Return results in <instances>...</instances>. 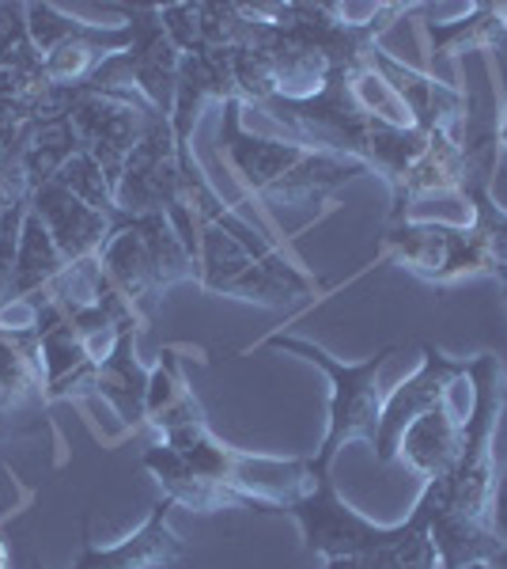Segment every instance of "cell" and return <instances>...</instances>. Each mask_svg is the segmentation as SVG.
Listing matches in <instances>:
<instances>
[{"label":"cell","mask_w":507,"mask_h":569,"mask_svg":"<svg viewBox=\"0 0 507 569\" xmlns=\"http://www.w3.org/2000/svg\"><path fill=\"white\" fill-rule=\"evenodd\" d=\"M141 463H144V471L160 482L163 498H171L174 505H186V509H193V512L243 509V501H239L232 490H224V486H216L212 479H205V475L193 471V467L174 452L168 440L152 445L149 452L141 456Z\"/></svg>","instance_id":"18"},{"label":"cell","mask_w":507,"mask_h":569,"mask_svg":"<svg viewBox=\"0 0 507 569\" xmlns=\"http://www.w3.org/2000/svg\"><path fill=\"white\" fill-rule=\"evenodd\" d=\"M257 350H281L303 361L318 365L329 380V410H326V437L322 448L311 456L318 475H334V460L341 456V448L353 445V440H367L375 448L379 437V410H383V388H379V372L386 369L398 346H383L375 357L367 361H337L329 350H322L318 342L300 335H270L257 342Z\"/></svg>","instance_id":"3"},{"label":"cell","mask_w":507,"mask_h":569,"mask_svg":"<svg viewBox=\"0 0 507 569\" xmlns=\"http://www.w3.org/2000/svg\"><path fill=\"white\" fill-rule=\"evenodd\" d=\"M99 270L133 305L141 323L155 316L171 284L201 281L197 254L163 213L118 220L114 236L99 251Z\"/></svg>","instance_id":"4"},{"label":"cell","mask_w":507,"mask_h":569,"mask_svg":"<svg viewBox=\"0 0 507 569\" xmlns=\"http://www.w3.org/2000/svg\"><path fill=\"white\" fill-rule=\"evenodd\" d=\"M469 415L463 418V452L450 475L424 482L413 509L424 512L428 536L436 543L439 569H463L493 562L504 550L493 531V490H496V429L507 407V376L496 353H477L469 361Z\"/></svg>","instance_id":"1"},{"label":"cell","mask_w":507,"mask_h":569,"mask_svg":"<svg viewBox=\"0 0 507 569\" xmlns=\"http://www.w3.org/2000/svg\"><path fill=\"white\" fill-rule=\"evenodd\" d=\"M155 110L136 96H122V91H88L72 88L69 96V122L77 130L80 149L95 156L99 163L114 176H122L129 152L149 130Z\"/></svg>","instance_id":"10"},{"label":"cell","mask_w":507,"mask_h":569,"mask_svg":"<svg viewBox=\"0 0 507 569\" xmlns=\"http://www.w3.org/2000/svg\"><path fill=\"white\" fill-rule=\"evenodd\" d=\"M23 20H27V34H31V46L39 50V58L61 50V46H69V42H114V46H122V50L133 42L129 23H118V27L91 23V20H80V16H69L58 4H45V0L42 4H23Z\"/></svg>","instance_id":"21"},{"label":"cell","mask_w":507,"mask_h":569,"mask_svg":"<svg viewBox=\"0 0 507 569\" xmlns=\"http://www.w3.org/2000/svg\"><path fill=\"white\" fill-rule=\"evenodd\" d=\"M458 452H463V418H455L447 399L405 429L398 460H405V467L420 475L424 482H436L450 475V467L458 463Z\"/></svg>","instance_id":"15"},{"label":"cell","mask_w":507,"mask_h":569,"mask_svg":"<svg viewBox=\"0 0 507 569\" xmlns=\"http://www.w3.org/2000/svg\"><path fill=\"white\" fill-rule=\"evenodd\" d=\"M375 61L386 72V80L394 84V91L405 99L409 107L413 122L424 133H450V137H463V122H466V110H469V91L444 84L436 72L428 69H413L405 61L391 58L383 46H375Z\"/></svg>","instance_id":"14"},{"label":"cell","mask_w":507,"mask_h":569,"mask_svg":"<svg viewBox=\"0 0 507 569\" xmlns=\"http://www.w3.org/2000/svg\"><path fill=\"white\" fill-rule=\"evenodd\" d=\"M69 270L64 254L58 251L53 236L45 232V224L39 220L31 206L23 213V228H20V247H16V300H31L39 292L50 289L61 273ZM12 300V305H16Z\"/></svg>","instance_id":"22"},{"label":"cell","mask_w":507,"mask_h":569,"mask_svg":"<svg viewBox=\"0 0 507 569\" xmlns=\"http://www.w3.org/2000/svg\"><path fill=\"white\" fill-rule=\"evenodd\" d=\"M466 201L474 206V224H481L488 236L507 243V213L500 209V201L493 198V190H474V194H466Z\"/></svg>","instance_id":"26"},{"label":"cell","mask_w":507,"mask_h":569,"mask_svg":"<svg viewBox=\"0 0 507 569\" xmlns=\"http://www.w3.org/2000/svg\"><path fill=\"white\" fill-rule=\"evenodd\" d=\"M0 220H4V213H0Z\"/></svg>","instance_id":"35"},{"label":"cell","mask_w":507,"mask_h":569,"mask_svg":"<svg viewBox=\"0 0 507 569\" xmlns=\"http://www.w3.org/2000/svg\"><path fill=\"white\" fill-rule=\"evenodd\" d=\"M45 402H50V388H45L34 342L31 338H0V433L16 429V421Z\"/></svg>","instance_id":"16"},{"label":"cell","mask_w":507,"mask_h":569,"mask_svg":"<svg viewBox=\"0 0 507 569\" xmlns=\"http://www.w3.org/2000/svg\"><path fill=\"white\" fill-rule=\"evenodd\" d=\"M0 338H12V335H8V327H4V323H0Z\"/></svg>","instance_id":"33"},{"label":"cell","mask_w":507,"mask_h":569,"mask_svg":"<svg viewBox=\"0 0 507 569\" xmlns=\"http://www.w3.org/2000/svg\"><path fill=\"white\" fill-rule=\"evenodd\" d=\"M84 395H99L118 410V418L129 429L144 426V399H149V369L136 361V335L129 330L122 342L114 346V353L103 365H95L84 383Z\"/></svg>","instance_id":"17"},{"label":"cell","mask_w":507,"mask_h":569,"mask_svg":"<svg viewBox=\"0 0 507 569\" xmlns=\"http://www.w3.org/2000/svg\"><path fill=\"white\" fill-rule=\"evenodd\" d=\"M144 421L160 437H171L186 426H197L205 418V407L197 402V395L186 383L182 372L179 350H163L160 361L149 369V399H144Z\"/></svg>","instance_id":"19"},{"label":"cell","mask_w":507,"mask_h":569,"mask_svg":"<svg viewBox=\"0 0 507 569\" xmlns=\"http://www.w3.org/2000/svg\"><path fill=\"white\" fill-rule=\"evenodd\" d=\"M420 369L383 395L379 437H375V460L383 467L398 460L405 429L428 415V410H436L439 402H447L458 380H469V361H455V357L439 353L436 346H420Z\"/></svg>","instance_id":"11"},{"label":"cell","mask_w":507,"mask_h":569,"mask_svg":"<svg viewBox=\"0 0 507 569\" xmlns=\"http://www.w3.org/2000/svg\"><path fill=\"white\" fill-rule=\"evenodd\" d=\"M383 254L428 284H455L466 278H507V243L481 224L444 220H394L383 228Z\"/></svg>","instance_id":"5"},{"label":"cell","mask_w":507,"mask_h":569,"mask_svg":"<svg viewBox=\"0 0 507 569\" xmlns=\"http://www.w3.org/2000/svg\"><path fill=\"white\" fill-rule=\"evenodd\" d=\"M114 12L125 16L133 42L122 53L110 58L88 77V91H122V96L144 99L155 114L171 118L174 107V88H179V66L182 53L171 42L168 27L160 20L155 4H107Z\"/></svg>","instance_id":"6"},{"label":"cell","mask_w":507,"mask_h":569,"mask_svg":"<svg viewBox=\"0 0 507 569\" xmlns=\"http://www.w3.org/2000/svg\"><path fill=\"white\" fill-rule=\"evenodd\" d=\"M463 569H496V566H488V562H474V566H463Z\"/></svg>","instance_id":"31"},{"label":"cell","mask_w":507,"mask_h":569,"mask_svg":"<svg viewBox=\"0 0 507 569\" xmlns=\"http://www.w3.org/2000/svg\"><path fill=\"white\" fill-rule=\"evenodd\" d=\"M197 266L201 284L212 297H232L262 308H284L288 300L315 292V278L292 266L284 254L262 259L246 251L232 232L216 224H197Z\"/></svg>","instance_id":"7"},{"label":"cell","mask_w":507,"mask_h":569,"mask_svg":"<svg viewBox=\"0 0 507 569\" xmlns=\"http://www.w3.org/2000/svg\"><path fill=\"white\" fill-rule=\"evenodd\" d=\"M288 517L303 531V547L311 555H322L326 562L334 558L367 555L375 547H386L402 536V525H375L337 493L334 475H318L315 490L303 493L296 505H288Z\"/></svg>","instance_id":"9"},{"label":"cell","mask_w":507,"mask_h":569,"mask_svg":"<svg viewBox=\"0 0 507 569\" xmlns=\"http://www.w3.org/2000/svg\"><path fill=\"white\" fill-rule=\"evenodd\" d=\"M31 569H42V562H39V558H34V562H31Z\"/></svg>","instance_id":"34"},{"label":"cell","mask_w":507,"mask_h":569,"mask_svg":"<svg viewBox=\"0 0 507 569\" xmlns=\"http://www.w3.org/2000/svg\"><path fill=\"white\" fill-rule=\"evenodd\" d=\"M420 34L428 46V66H439V61L469 50H500L507 42V4H474L463 20L424 23Z\"/></svg>","instance_id":"20"},{"label":"cell","mask_w":507,"mask_h":569,"mask_svg":"<svg viewBox=\"0 0 507 569\" xmlns=\"http://www.w3.org/2000/svg\"><path fill=\"white\" fill-rule=\"evenodd\" d=\"M500 289H504V305H507V278H500Z\"/></svg>","instance_id":"32"},{"label":"cell","mask_w":507,"mask_h":569,"mask_svg":"<svg viewBox=\"0 0 507 569\" xmlns=\"http://www.w3.org/2000/svg\"><path fill=\"white\" fill-rule=\"evenodd\" d=\"M488 566H496V569H507V547H504L500 555H496V558H493V562H488Z\"/></svg>","instance_id":"29"},{"label":"cell","mask_w":507,"mask_h":569,"mask_svg":"<svg viewBox=\"0 0 507 569\" xmlns=\"http://www.w3.org/2000/svg\"><path fill=\"white\" fill-rule=\"evenodd\" d=\"M493 531L507 547V467H504L500 479H496V490H493Z\"/></svg>","instance_id":"27"},{"label":"cell","mask_w":507,"mask_h":569,"mask_svg":"<svg viewBox=\"0 0 507 569\" xmlns=\"http://www.w3.org/2000/svg\"><path fill=\"white\" fill-rule=\"evenodd\" d=\"M31 209L39 213L45 232L53 236V243H58V251L64 254L69 266L99 259V251H103L107 240L114 236L118 220H122V217H110L103 209L88 206L84 198H77L72 190L58 187V182H45L42 190H34Z\"/></svg>","instance_id":"13"},{"label":"cell","mask_w":507,"mask_h":569,"mask_svg":"<svg viewBox=\"0 0 507 569\" xmlns=\"http://www.w3.org/2000/svg\"><path fill=\"white\" fill-rule=\"evenodd\" d=\"M171 498H160L152 505L149 520L133 536L118 539L110 547H95L84 525V543L72 569H171L186 558V539L171 528Z\"/></svg>","instance_id":"12"},{"label":"cell","mask_w":507,"mask_h":569,"mask_svg":"<svg viewBox=\"0 0 507 569\" xmlns=\"http://www.w3.org/2000/svg\"><path fill=\"white\" fill-rule=\"evenodd\" d=\"M496 61H500V72H504V84H507V42L500 50H493ZM496 141H500V149L507 152V99H504V118H500V130H496Z\"/></svg>","instance_id":"28"},{"label":"cell","mask_w":507,"mask_h":569,"mask_svg":"<svg viewBox=\"0 0 507 569\" xmlns=\"http://www.w3.org/2000/svg\"><path fill=\"white\" fill-rule=\"evenodd\" d=\"M53 182L64 187V190H72L77 198H84L88 206L103 209V213H110V217H122V209H118V182L91 152L80 149L58 171V179H53Z\"/></svg>","instance_id":"24"},{"label":"cell","mask_w":507,"mask_h":569,"mask_svg":"<svg viewBox=\"0 0 507 569\" xmlns=\"http://www.w3.org/2000/svg\"><path fill=\"white\" fill-rule=\"evenodd\" d=\"M118 209L122 217L163 213L197 254V217L186 198V176H182L179 149H174L171 118L155 114L136 149L129 152L122 176H118Z\"/></svg>","instance_id":"8"},{"label":"cell","mask_w":507,"mask_h":569,"mask_svg":"<svg viewBox=\"0 0 507 569\" xmlns=\"http://www.w3.org/2000/svg\"><path fill=\"white\" fill-rule=\"evenodd\" d=\"M220 114L216 152L232 163L243 187L270 206H326L345 182L367 176L364 163L345 160L303 141H276L243 126V99H227Z\"/></svg>","instance_id":"2"},{"label":"cell","mask_w":507,"mask_h":569,"mask_svg":"<svg viewBox=\"0 0 507 569\" xmlns=\"http://www.w3.org/2000/svg\"><path fill=\"white\" fill-rule=\"evenodd\" d=\"M326 569H439V555L428 536L424 512L413 509L409 517L402 520V536L394 539V543L375 547V550H367V555L334 558V562H326Z\"/></svg>","instance_id":"23"},{"label":"cell","mask_w":507,"mask_h":569,"mask_svg":"<svg viewBox=\"0 0 507 569\" xmlns=\"http://www.w3.org/2000/svg\"><path fill=\"white\" fill-rule=\"evenodd\" d=\"M0 569H8V547H4V539H0Z\"/></svg>","instance_id":"30"},{"label":"cell","mask_w":507,"mask_h":569,"mask_svg":"<svg viewBox=\"0 0 507 569\" xmlns=\"http://www.w3.org/2000/svg\"><path fill=\"white\" fill-rule=\"evenodd\" d=\"M31 206V201H27ZM27 206H12L0 220V311L16 300V247H20V228Z\"/></svg>","instance_id":"25"}]
</instances>
